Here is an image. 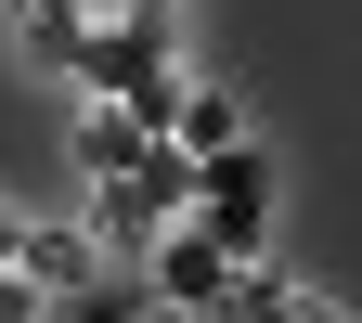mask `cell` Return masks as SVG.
I'll return each mask as SVG.
<instances>
[{
    "label": "cell",
    "mask_w": 362,
    "mask_h": 323,
    "mask_svg": "<svg viewBox=\"0 0 362 323\" xmlns=\"http://www.w3.org/2000/svg\"><path fill=\"white\" fill-rule=\"evenodd\" d=\"M194 220L233 259H259V233H272V168L246 155V143H220V155H194Z\"/></svg>",
    "instance_id": "obj_1"
},
{
    "label": "cell",
    "mask_w": 362,
    "mask_h": 323,
    "mask_svg": "<svg viewBox=\"0 0 362 323\" xmlns=\"http://www.w3.org/2000/svg\"><path fill=\"white\" fill-rule=\"evenodd\" d=\"M156 298H168V310H220V298H233V246H220L194 207L156 220Z\"/></svg>",
    "instance_id": "obj_2"
},
{
    "label": "cell",
    "mask_w": 362,
    "mask_h": 323,
    "mask_svg": "<svg viewBox=\"0 0 362 323\" xmlns=\"http://www.w3.org/2000/svg\"><path fill=\"white\" fill-rule=\"evenodd\" d=\"M13 271H26L39 298H78L90 285V233H78V220H26V233H13Z\"/></svg>",
    "instance_id": "obj_3"
},
{
    "label": "cell",
    "mask_w": 362,
    "mask_h": 323,
    "mask_svg": "<svg viewBox=\"0 0 362 323\" xmlns=\"http://www.w3.org/2000/svg\"><path fill=\"white\" fill-rule=\"evenodd\" d=\"M143 143H156V129L129 117V104H104V90H90V104H78V168H90V181H117V168L143 155Z\"/></svg>",
    "instance_id": "obj_4"
},
{
    "label": "cell",
    "mask_w": 362,
    "mask_h": 323,
    "mask_svg": "<svg viewBox=\"0 0 362 323\" xmlns=\"http://www.w3.org/2000/svg\"><path fill=\"white\" fill-rule=\"evenodd\" d=\"M168 143H181V155H220V143H246V104H233V90H181Z\"/></svg>",
    "instance_id": "obj_5"
},
{
    "label": "cell",
    "mask_w": 362,
    "mask_h": 323,
    "mask_svg": "<svg viewBox=\"0 0 362 323\" xmlns=\"http://www.w3.org/2000/svg\"><path fill=\"white\" fill-rule=\"evenodd\" d=\"M13 13H26V26H90L104 0H13Z\"/></svg>",
    "instance_id": "obj_6"
}]
</instances>
